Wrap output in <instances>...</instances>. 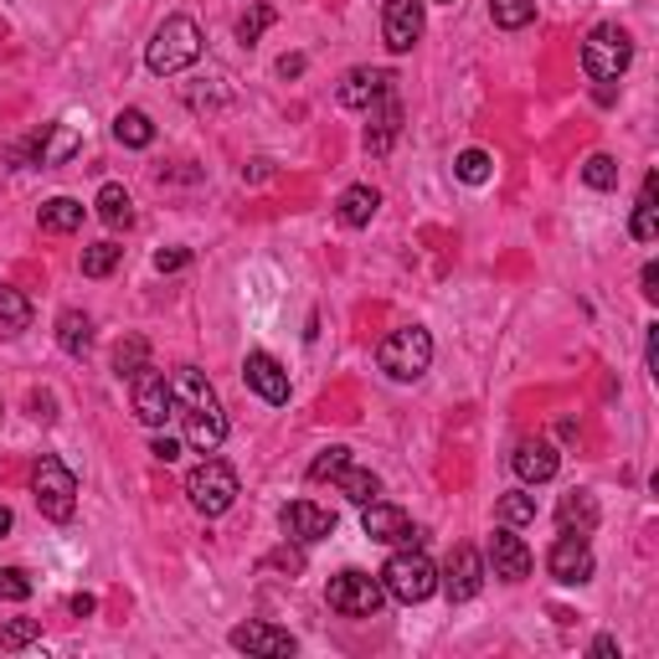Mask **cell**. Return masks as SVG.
<instances>
[{
	"mask_svg": "<svg viewBox=\"0 0 659 659\" xmlns=\"http://www.w3.org/2000/svg\"><path fill=\"white\" fill-rule=\"evenodd\" d=\"M186 263H191V252H186V248H160L156 252V269L160 273H175V269H186Z\"/></svg>",
	"mask_w": 659,
	"mask_h": 659,
	"instance_id": "cell-42",
	"label": "cell"
},
{
	"mask_svg": "<svg viewBox=\"0 0 659 659\" xmlns=\"http://www.w3.org/2000/svg\"><path fill=\"white\" fill-rule=\"evenodd\" d=\"M98 216H103V222H109V227H135V201H129V191H124V186H119V181H109V186H98Z\"/></svg>",
	"mask_w": 659,
	"mask_h": 659,
	"instance_id": "cell-27",
	"label": "cell"
},
{
	"mask_svg": "<svg viewBox=\"0 0 659 659\" xmlns=\"http://www.w3.org/2000/svg\"><path fill=\"white\" fill-rule=\"evenodd\" d=\"M382 587H387V598H397V602H423L438 593V567L427 562L418 546H402V551H391L387 567H382Z\"/></svg>",
	"mask_w": 659,
	"mask_h": 659,
	"instance_id": "cell-5",
	"label": "cell"
},
{
	"mask_svg": "<svg viewBox=\"0 0 659 659\" xmlns=\"http://www.w3.org/2000/svg\"><path fill=\"white\" fill-rule=\"evenodd\" d=\"M299 73H304V58L299 52H284L278 58V78H299Z\"/></svg>",
	"mask_w": 659,
	"mask_h": 659,
	"instance_id": "cell-45",
	"label": "cell"
},
{
	"mask_svg": "<svg viewBox=\"0 0 659 659\" xmlns=\"http://www.w3.org/2000/svg\"><path fill=\"white\" fill-rule=\"evenodd\" d=\"M659 175L649 171L644 175V191H639V207H634V227H629V233H634V243H655L659 237Z\"/></svg>",
	"mask_w": 659,
	"mask_h": 659,
	"instance_id": "cell-26",
	"label": "cell"
},
{
	"mask_svg": "<svg viewBox=\"0 0 659 659\" xmlns=\"http://www.w3.org/2000/svg\"><path fill=\"white\" fill-rule=\"evenodd\" d=\"M376 212H382V191H376V186H346V191H340V201H335L340 227H366Z\"/></svg>",
	"mask_w": 659,
	"mask_h": 659,
	"instance_id": "cell-23",
	"label": "cell"
},
{
	"mask_svg": "<svg viewBox=\"0 0 659 659\" xmlns=\"http://www.w3.org/2000/svg\"><path fill=\"white\" fill-rule=\"evenodd\" d=\"M423 11L427 0H382V37H387V52H412L423 41Z\"/></svg>",
	"mask_w": 659,
	"mask_h": 659,
	"instance_id": "cell-12",
	"label": "cell"
},
{
	"mask_svg": "<svg viewBox=\"0 0 659 659\" xmlns=\"http://www.w3.org/2000/svg\"><path fill=\"white\" fill-rule=\"evenodd\" d=\"M546 572L562 582V587H582V582H593L598 562H593V546H587V536H572V531H562V536L551 542V551H546Z\"/></svg>",
	"mask_w": 659,
	"mask_h": 659,
	"instance_id": "cell-9",
	"label": "cell"
},
{
	"mask_svg": "<svg viewBox=\"0 0 659 659\" xmlns=\"http://www.w3.org/2000/svg\"><path fill=\"white\" fill-rule=\"evenodd\" d=\"M67 608H73V613H78V619H88V613H94L98 602H94V598H88V593H78V598L67 602Z\"/></svg>",
	"mask_w": 659,
	"mask_h": 659,
	"instance_id": "cell-48",
	"label": "cell"
},
{
	"mask_svg": "<svg viewBox=\"0 0 659 659\" xmlns=\"http://www.w3.org/2000/svg\"><path fill=\"white\" fill-rule=\"evenodd\" d=\"M171 397H175V418L186 427V444H191L196 453H216L222 438H227V412L216 402L212 382H207L196 366H181L171 376Z\"/></svg>",
	"mask_w": 659,
	"mask_h": 659,
	"instance_id": "cell-1",
	"label": "cell"
},
{
	"mask_svg": "<svg viewBox=\"0 0 659 659\" xmlns=\"http://www.w3.org/2000/svg\"><path fill=\"white\" fill-rule=\"evenodd\" d=\"M366 114H371V124H366V150H371V156H387L391 139L402 135V103H397V88H387V94L376 98Z\"/></svg>",
	"mask_w": 659,
	"mask_h": 659,
	"instance_id": "cell-19",
	"label": "cell"
},
{
	"mask_svg": "<svg viewBox=\"0 0 659 659\" xmlns=\"http://www.w3.org/2000/svg\"><path fill=\"white\" fill-rule=\"evenodd\" d=\"M119 258H124L119 243H94V248H83V273L88 278H109L119 269Z\"/></svg>",
	"mask_w": 659,
	"mask_h": 659,
	"instance_id": "cell-33",
	"label": "cell"
},
{
	"mask_svg": "<svg viewBox=\"0 0 659 659\" xmlns=\"http://www.w3.org/2000/svg\"><path fill=\"white\" fill-rule=\"evenodd\" d=\"M0 598L5 602H26L32 598V577L21 567H0Z\"/></svg>",
	"mask_w": 659,
	"mask_h": 659,
	"instance_id": "cell-39",
	"label": "cell"
},
{
	"mask_svg": "<svg viewBox=\"0 0 659 659\" xmlns=\"http://www.w3.org/2000/svg\"><path fill=\"white\" fill-rule=\"evenodd\" d=\"M453 175H459L464 186H485L489 175H495V160H489L485 150H464V156L453 160Z\"/></svg>",
	"mask_w": 659,
	"mask_h": 659,
	"instance_id": "cell-34",
	"label": "cell"
},
{
	"mask_svg": "<svg viewBox=\"0 0 659 659\" xmlns=\"http://www.w3.org/2000/svg\"><path fill=\"white\" fill-rule=\"evenodd\" d=\"M32 495H37V510L47 521H73V510H78V474L62 464L58 453H47L32 474Z\"/></svg>",
	"mask_w": 659,
	"mask_h": 659,
	"instance_id": "cell-7",
	"label": "cell"
},
{
	"mask_svg": "<svg viewBox=\"0 0 659 659\" xmlns=\"http://www.w3.org/2000/svg\"><path fill=\"white\" fill-rule=\"evenodd\" d=\"M273 21H278V11H273V5H252L248 16L237 21V41H243V47H252V41L263 37V32H269Z\"/></svg>",
	"mask_w": 659,
	"mask_h": 659,
	"instance_id": "cell-37",
	"label": "cell"
},
{
	"mask_svg": "<svg viewBox=\"0 0 659 659\" xmlns=\"http://www.w3.org/2000/svg\"><path fill=\"white\" fill-rule=\"evenodd\" d=\"M26 408H32L37 423H58V402H52V391H32V402H26Z\"/></svg>",
	"mask_w": 659,
	"mask_h": 659,
	"instance_id": "cell-41",
	"label": "cell"
},
{
	"mask_svg": "<svg viewBox=\"0 0 659 659\" xmlns=\"http://www.w3.org/2000/svg\"><path fill=\"white\" fill-rule=\"evenodd\" d=\"M129 391H135V412L145 427H165L175 418V397H171V376L156 366H145L139 376H129Z\"/></svg>",
	"mask_w": 659,
	"mask_h": 659,
	"instance_id": "cell-11",
	"label": "cell"
},
{
	"mask_svg": "<svg viewBox=\"0 0 659 659\" xmlns=\"http://www.w3.org/2000/svg\"><path fill=\"white\" fill-rule=\"evenodd\" d=\"M629 62H634V37H629L623 26L602 21V26L587 32V41H582V73H587L593 83L623 78V67H629Z\"/></svg>",
	"mask_w": 659,
	"mask_h": 659,
	"instance_id": "cell-3",
	"label": "cell"
},
{
	"mask_svg": "<svg viewBox=\"0 0 659 659\" xmlns=\"http://www.w3.org/2000/svg\"><path fill=\"white\" fill-rule=\"evenodd\" d=\"M489 572L500 582H525L531 577V546L515 536V525H500L489 536Z\"/></svg>",
	"mask_w": 659,
	"mask_h": 659,
	"instance_id": "cell-15",
	"label": "cell"
},
{
	"mask_svg": "<svg viewBox=\"0 0 659 659\" xmlns=\"http://www.w3.org/2000/svg\"><path fill=\"white\" fill-rule=\"evenodd\" d=\"M237 495H243V489H237V474L222 464V459H201V464L186 474V500H191L207 521H212V515H227L237 505Z\"/></svg>",
	"mask_w": 659,
	"mask_h": 659,
	"instance_id": "cell-8",
	"label": "cell"
},
{
	"mask_svg": "<svg viewBox=\"0 0 659 659\" xmlns=\"http://www.w3.org/2000/svg\"><path fill=\"white\" fill-rule=\"evenodd\" d=\"M557 521H562V531H572V536H593L602 521V510L587 489H572V495H562V505H557Z\"/></svg>",
	"mask_w": 659,
	"mask_h": 659,
	"instance_id": "cell-22",
	"label": "cell"
},
{
	"mask_svg": "<svg viewBox=\"0 0 659 659\" xmlns=\"http://www.w3.org/2000/svg\"><path fill=\"white\" fill-rule=\"evenodd\" d=\"M444 5H453V0H444Z\"/></svg>",
	"mask_w": 659,
	"mask_h": 659,
	"instance_id": "cell-50",
	"label": "cell"
},
{
	"mask_svg": "<svg viewBox=\"0 0 659 659\" xmlns=\"http://www.w3.org/2000/svg\"><path fill=\"white\" fill-rule=\"evenodd\" d=\"M26 325H32V299L21 289H11V284H0V340L21 335Z\"/></svg>",
	"mask_w": 659,
	"mask_h": 659,
	"instance_id": "cell-30",
	"label": "cell"
},
{
	"mask_svg": "<svg viewBox=\"0 0 659 659\" xmlns=\"http://www.w3.org/2000/svg\"><path fill=\"white\" fill-rule=\"evenodd\" d=\"M145 366H150V340H145V335H124L114 346V376L129 382V376H139Z\"/></svg>",
	"mask_w": 659,
	"mask_h": 659,
	"instance_id": "cell-31",
	"label": "cell"
},
{
	"mask_svg": "<svg viewBox=\"0 0 659 659\" xmlns=\"http://www.w3.org/2000/svg\"><path fill=\"white\" fill-rule=\"evenodd\" d=\"M227 639L243 655H263V659H289L299 649V639H294L289 629H273V623H237Z\"/></svg>",
	"mask_w": 659,
	"mask_h": 659,
	"instance_id": "cell-16",
	"label": "cell"
},
{
	"mask_svg": "<svg viewBox=\"0 0 659 659\" xmlns=\"http://www.w3.org/2000/svg\"><path fill=\"white\" fill-rule=\"evenodd\" d=\"M83 216H88V207L83 201H73V196H52V201H41V212H37V227L41 233H78L83 227Z\"/></svg>",
	"mask_w": 659,
	"mask_h": 659,
	"instance_id": "cell-24",
	"label": "cell"
},
{
	"mask_svg": "<svg viewBox=\"0 0 659 659\" xmlns=\"http://www.w3.org/2000/svg\"><path fill=\"white\" fill-rule=\"evenodd\" d=\"M593 655H619V639H613V634H602V639H593Z\"/></svg>",
	"mask_w": 659,
	"mask_h": 659,
	"instance_id": "cell-47",
	"label": "cell"
},
{
	"mask_svg": "<svg viewBox=\"0 0 659 659\" xmlns=\"http://www.w3.org/2000/svg\"><path fill=\"white\" fill-rule=\"evenodd\" d=\"M376 366L387 371L391 382H418L433 366V335L423 325L391 330L387 340H382V350H376Z\"/></svg>",
	"mask_w": 659,
	"mask_h": 659,
	"instance_id": "cell-4",
	"label": "cell"
},
{
	"mask_svg": "<svg viewBox=\"0 0 659 659\" xmlns=\"http://www.w3.org/2000/svg\"><path fill=\"white\" fill-rule=\"evenodd\" d=\"M361 531H366L371 542H382V546H418V542H423V536H418V525H412V515L402 510V505H391V500L361 505Z\"/></svg>",
	"mask_w": 659,
	"mask_h": 659,
	"instance_id": "cell-10",
	"label": "cell"
},
{
	"mask_svg": "<svg viewBox=\"0 0 659 659\" xmlns=\"http://www.w3.org/2000/svg\"><path fill=\"white\" fill-rule=\"evenodd\" d=\"M489 16L500 32H521L536 21V0H489Z\"/></svg>",
	"mask_w": 659,
	"mask_h": 659,
	"instance_id": "cell-32",
	"label": "cell"
},
{
	"mask_svg": "<svg viewBox=\"0 0 659 659\" xmlns=\"http://www.w3.org/2000/svg\"><path fill=\"white\" fill-rule=\"evenodd\" d=\"M438 587L448 593V602H469L480 587H485V562H480V551L474 546H453L448 551L444 572H438Z\"/></svg>",
	"mask_w": 659,
	"mask_h": 659,
	"instance_id": "cell-14",
	"label": "cell"
},
{
	"mask_svg": "<svg viewBox=\"0 0 659 659\" xmlns=\"http://www.w3.org/2000/svg\"><path fill=\"white\" fill-rule=\"evenodd\" d=\"M41 639V619H11L0 629V649H26Z\"/></svg>",
	"mask_w": 659,
	"mask_h": 659,
	"instance_id": "cell-38",
	"label": "cell"
},
{
	"mask_svg": "<svg viewBox=\"0 0 659 659\" xmlns=\"http://www.w3.org/2000/svg\"><path fill=\"white\" fill-rule=\"evenodd\" d=\"M196 58H201V26L191 16H165L156 26L150 47H145V62H150V73H160V78L186 73Z\"/></svg>",
	"mask_w": 659,
	"mask_h": 659,
	"instance_id": "cell-2",
	"label": "cell"
},
{
	"mask_svg": "<svg viewBox=\"0 0 659 659\" xmlns=\"http://www.w3.org/2000/svg\"><path fill=\"white\" fill-rule=\"evenodd\" d=\"M531 521H536V495H525V489L500 495V525H531Z\"/></svg>",
	"mask_w": 659,
	"mask_h": 659,
	"instance_id": "cell-35",
	"label": "cell"
},
{
	"mask_svg": "<svg viewBox=\"0 0 659 659\" xmlns=\"http://www.w3.org/2000/svg\"><path fill=\"white\" fill-rule=\"evenodd\" d=\"M510 469L521 474L525 485H546V480H557L562 453L546 444V438H521V444H515V453H510Z\"/></svg>",
	"mask_w": 659,
	"mask_h": 659,
	"instance_id": "cell-18",
	"label": "cell"
},
{
	"mask_svg": "<svg viewBox=\"0 0 659 659\" xmlns=\"http://www.w3.org/2000/svg\"><path fill=\"white\" fill-rule=\"evenodd\" d=\"M340 464H350V448H325V453L310 464V480L314 485H325V480H335V469Z\"/></svg>",
	"mask_w": 659,
	"mask_h": 659,
	"instance_id": "cell-40",
	"label": "cell"
},
{
	"mask_svg": "<svg viewBox=\"0 0 659 659\" xmlns=\"http://www.w3.org/2000/svg\"><path fill=\"white\" fill-rule=\"evenodd\" d=\"M11 525H16V515H11V510L0 505V536H11Z\"/></svg>",
	"mask_w": 659,
	"mask_h": 659,
	"instance_id": "cell-49",
	"label": "cell"
},
{
	"mask_svg": "<svg viewBox=\"0 0 659 659\" xmlns=\"http://www.w3.org/2000/svg\"><path fill=\"white\" fill-rule=\"evenodd\" d=\"M58 346L67 350V356H88V346H94V320L83 310H62L58 314Z\"/></svg>",
	"mask_w": 659,
	"mask_h": 659,
	"instance_id": "cell-28",
	"label": "cell"
},
{
	"mask_svg": "<svg viewBox=\"0 0 659 659\" xmlns=\"http://www.w3.org/2000/svg\"><path fill=\"white\" fill-rule=\"evenodd\" d=\"M582 181H587L593 191H613V186H619V160H613V156H587Z\"/></svg>",
	"mask_w": 659,
	"mask_h": 659,
	"instance_id": "cell-36",
	"label": "cell"
},
{
	"mask_svg": "<svg viewBox=\"0 0 659 659\" xmlns=\"http://www.w3.org/2000/svg\"><path fill=\"white\" fill-rule=\"evenodd\" d=\"M150 453H156L160 464H175V459H181V444H175V438H165V433H160L156 444H150Z\"/></svg>",
	"mask_w": 659,
	"mask_h": 659,
	"instance_id": "cell-43",
	"label": "cell"
},
{
	"mask_svg": "<svg viewBox=\"0 0 659 659\" xmlns=\"http://www.w3.org/2000/svg\"><path fill=\"white\" fill-rule=\"evenodd\" d=\"M391 83H397V78H391L387 67H350L346 83H340V94H335V98H340L346 109H371V103L387 94Z\"/></svg>",
	"mask_w": 659,
	"mask_h": 659,
	"instance_id": "cell-20",
	"label": "cell"
},
{
	"mask_svg": "<svg viewBox=\"0 0 659 659\" xmlns=\"http://www.w3.org/2000/svg\"><path fill=\"white\" fill-rule=\"evenodd\" d=\"M330 485L340 489V495H346L350 505H371V500H376V495H382V480H376L371 469H361V464H356V459H350V464H340V469H335V480H330Z\"/></svg>",
	"mask_w": 659,
	"mask_h": 659,
	"instance_id": "cell-25",
	"label": "cell"
},
{
	"mask_svg": "<svg viewBox=\"0 0 659 659\" xmlns=\"http://www.w3.org/2000/svg\"><path fill=\"white\" fill-rule=\"evenodd\" d=\"M114 139L119 145H129V150H145V145H156V124L145 109H119L114 114Z\"/></svg>",
	"mask_w": 659,
	"mask_h": 659,
	"instance_id": "cell-29",
	"label": "cell"
},
{
	"mask_svg": "<svg viewBox=\"0 0 659 659\" xmlns=\"http://www.w3.org/2000/svg\"><path fill=\"white\" fill-rule=\"evenodd\" d=\"M278 525H284V536L299 546H310V542H325V536H335V510H325V505H314V500H289L284 510H278Z\"/></svg>",
	"mask_w": 659,
	"mask_h": 659,
	"instance_id": "cell-13",
	"label": "cell"
},
{
	"mask_svg": "<svg viewBox=\"0 0 659 659\" xmlns=\"http://www.w3.org/2000/svg\"><path fill=\"white\" fill-rule=\"evenodd\" d=\"M26 156L37 160V165H62V160L78 156V129H73V124H52V129H41V135L32 139Z\"/></svg>",
	"mask_w": 659,
	"mask_h": 659,
	"instance_id": "cell-21",
	"label": "cell"
},
{
	"mask_svg": "<svg viewBox=\"0 0 659 659\" xmlns=\"http://www.w3.org/2000/svg\"><path fill=\"white\" fill-rule=\"evenodd\" d=\"M639 284H644V299H659V263H644Z\"/></svg>",
	"mask_w": 659,
	"mask_h": 659,
	"instance_id": "cell-44",
	"label": "cell"
},
{
	"mask_svg": "<svg viewBox=\"0 0 659 659\" xmlns=\"http://www.w3.org/2000/svg\"><path fill=\"white\" fill-rule=\"evenodd\" d=\"M269 567H289V572H299V567H304V557H299V551H273Z\"/></svg>",
	"mask_w": 659,
	"mask_h": 659,
	"instance_id": "cell-46",
	"label": "cell"
},
{
	"mask_svg": "<svg viewBox=\"0 0 659 659\" xmlns=\"http://www.w3.org/2000/svg\"><path fill=\"white\" fill-rule=\"evenodd\" d=\"M243 382H248L263 402H273V408H284V402H289V371L278 366L269 350H252L248 361H243Z\"/></svg>",
	"mask_w": 659,
	"mask_h": 659,
	"instance_id": "cell-17",
	"label": "cell"
},
{
	"mask_svg": "<svg viewBox=\"0 0 659 659\" xmlns=\"http://www.w3.org/2000/svg\"><path fill=\"white\" fill-rule=\"evenodd\" d=\"M325 602L340 613V619H376V613H382V602H387V587H382V577L346 567V572H335V577H330Z\"/></svg>",
	"mask_w": 659,
	"mask_h": 659,
	"instance_id": "cell-6",
	"label": "cell"
}]
</instances>
